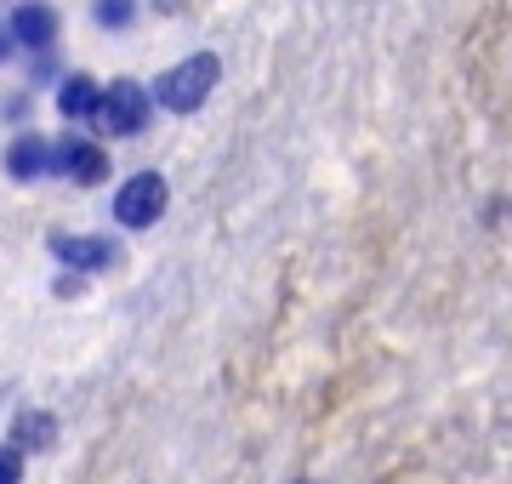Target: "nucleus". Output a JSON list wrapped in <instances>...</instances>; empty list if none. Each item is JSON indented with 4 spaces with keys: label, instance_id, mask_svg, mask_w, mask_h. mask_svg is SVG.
<instances>
[{
    "label": "nucleus",
    "instance_id": "9d476101",
    "mask_svg": "<svg viewBox=\"0 0 512 484\" xmlns=\"http://www.w3.org/2000/svg\"><path fill=\"white\" fill-rule=\"evenodd\" d=\"M18 479H23V450L0 445V484H18Z\"/></svg>",
    "mask_w": 512,
    "mask_h": 484
},
{
    "label": "nucleus",
    "instance_id": "f257e3e1",
    "mask_svg": "<svg viewBox=\"0 0 512 484\" xmlns=\"http://www.w3.org/2000/svg\"><path fill=\"white\" fill-rule=\"evenodd\" d=\"M217 75H222V63L211 52H200V57H188V63H177L171 75H160V103L165 109H177V114H188V109H200L205 103V92L217 86Z\"/></svg>",
    "mask_w": 512,
    "mask_h": 484
},
{
    "label": "nucleus",
    "instance_id": "7ed1b4c3",
    "mask_svg": "<svg viewBox=\"0 0 512 484\" xmlns=\"http://www.w3.org/2000/svg\"><path fill=\"white\" fill-rule=\"evenodd\" d=\"M165 211V183H160V171H137L120 194H114V217L126 228H148L154 217Z\"/></svg>",
    "mask_w": 512,
    "mask_h": 484
},
{
    "label": "nucleus",
    "instance_id": "39448f33",
    "mask_svg": "<svg viewBox=\"0 0 512 484\" xmlns=\"http://www.w3.org/2000/svg\"><path fill=\"white\" fill-rule=\"evenodd\" d=\"M57 166L69 171L74 183H103L109 160H103V149H92V143H74V137H63V149H57Z\"/></svg>",
    "mask_w": 512,
    "mask_h": 484
},
{
    "label": "nucleus",
    "instance_id": "20e7f679",
    "mask_svg": "<svg viewBox=\"0 0 512 484\" xmlns=\"http://www.w3.org/2000/svg\"><path fill=\"white\" fill-rule=\"evenodd\" d=\"M52 251H57L63 262H74V268H86V274H97V268H114V262H126L114 240H80V234H57Z\"/></svg>",
    "mask_w": 512,
    "mask_h": 484
},
{
    "label": "nucleus",
    "instance_id": "423d86ee",
    "mask_svg": "<svg viewBox=\"0 0 512 484\" xmlns=\"http://www.w3.org/2000/svg\"><path fill=\"white\" fill-rule=\"evenodd\" d=\"M12 29H18L23 46H52V35H57V12H46V6H23L18 18H12Z\"/></svg>",
    "mask_w": 512,
    "mask_h": 484
},
{
    "label": "nucleus",
    "instance_id": "0eeeda50",
    "mask_svg": "<svg viewBox=\"0 0 512 484\" xmlns=\"http://www.w3.org/2000/svg\"><path fill=\"white\" fill-rule=\"evenodd\" d=\"M6 166H12V177H40V171H46V143H40V137H18V143L6 149Z\"/></svg>",
    "mask_w": 512,
    "mask_h": 484
},
{
    "label": "nucleus",
    "instance_id": "1a4fd4ad",
    "mask_svg": "<svg viewBox=\"0 0 512 484\" xmlns=\"http://www.w3.org/2000/svg\"><path fill=\"white\" fill-rule=\"evenodd\" d=\"M46 439H52V416H40V410L18 416V445H46Z\"/></svg>",
    "mask_w": 512,
    "mask_h": 484
},
{
    "label": "nucleus",
    "instance_id": "6e6552de",
    "mask_svg": "<svg viewBox=\"0 0 512 484\" xmlns=\"http://www.w3.org/2000/svg\"><path fill=\"white\" fill-rule=\"evenodd\" d=\"M57 109L69 114V120H92V109H97V92H92V80H80L74 75L63 92H57Z\"/></svg>",
    "mask_w": 512,
    "mask_h": 484
},
{
    "label": "nucleus",
    "instance_id": "f03ea898",
    "mask_svg": "<svg viewBox=\"0 0 512 484\" xmlns=\"http://www.w3.org/2000/svg\"><path fill=\"white\" fill-rule=\"evenodd\" d=\"M143 120H148V92L137 80H114V92H103L92 109V126L103 137H131V131H143Z\"/></svg>",
    "mask_w": 512,
    "mask_h": 484
},
{
    "label": "nucleus",
    "instance_id": "9b49d317",
    "mask_svg": "<svg viewBox=\"0 0 512 484\" xmlns=\"http://www.w3.org/2000/svg\"><path fill=\"white\" fill-rule=\"evenodd\" d=\"M131 18V0H97V23H126Z\"/></svg>",
    "mask_w": 512,
    "mask_h": 484
}]
</instances>
